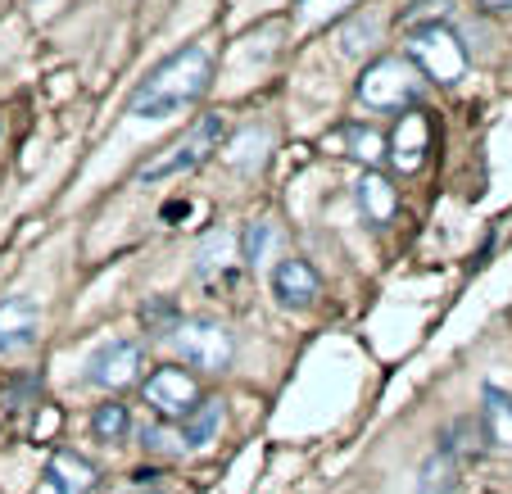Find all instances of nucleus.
<instances>
[{"mask_svg": "<svg viewBox=\"0 0 512 494\" xmlns=\"http://www.w3.org/2000/svg\"><path fill=\"white\" fill-rule=\"evenodd\" d=\"M41 331V304L32 295H10L0 304V354H23Z\"/></svg>", "mask_w": 512, "mask_h": 494, "instance_id": "obj_7", "label": "nucleus"}, {"mask_svg": "<svg viewBox=\"0 0 512 494\" xmlns=\"http://www.w3.org/2000/svg\"><path fill=\"white\" fill-rule=\"evenodd\" d=\"M358 204L368 209L372 223H390V218H395V209H399L395 186H390L386 177H377V173H363V182H358Z\"/></svg>", "mask_w": 512, "mask_h": 494, "instance_id": "obj_16", "label": "nucleus"}, {"mask_svg": "<svg viewBox=\"0 0 512 494\" xmlns=\"http://www.w3.org/2000/svg\"><path fill=\"white\" fill-rule=\"evenodd\" d=\"M268 245H272V223H250L245 227V236H241V250H245V263H259L263 254H268Z\"/></svg>", "mask_w": 512, "mask_h": 494, "instance_id": "obj_20", "label": "nucleus"}, {"mask_svg": "<svg viewBox=\"0 0 512 494\" xmlns=\"http://www.w3.org/2000/svg\"><path fill=\"white\" fill-rule=\"evenodd\" d=\"M223 136H227V123L223 114H204L195 118L191 127H186V136H177L173 146L164 150V155H155L150 164L136 173V182H164V177H182V173H195V168L204 164V159L213 155V150H223Z\"/></svg>", "mask_w": 512, "mask_h": 494, "instance_id": "obj_2", "label": "nucleus"}, {"mask_svg": "<svg viewBox=\"0 0 512 494\" xmlns=\"http://www.w3.org/2000/svg\"><path fill=\"white\" fill-rule=\"evenodd\" d=\"M46 481H50V490L55 494H91L96 490V467L87 463V458H78V454H55L46 463Z\"/></svg>", "mask_w": 512, "mask_h": 494, "instance_id": "obj_10", "label": "nucleus"}, {"mask_svg": "<svg viewBox=\"0 0 512 494\" xmlns=\"http://www.w3.org/2000/svg\"><path fill=\"white\" fill-rule=\"evenodd\" d=\"M395 168L399 173H417L426 159V146H431V132H426V118L422 114H404V123H399L395 132Z\"/></svg>", "mask_w": 512, "mask_h": 494, "instance_id": "obj_11", "label": "nucleus"}, {"mask_svg": "<svg viewBox=\"0 0 512 494\" xmlns=\"http://www.w3.org/2000/svg\"><path fill=\"white\" fill-rule=\"evenodd\" d=\"M354 0H304V19L309 23H327L336 19V14H345Z\"/></svg>", "mask_w": 512, "mask_h": 494, "instance_id": "obj_23", "label": "nucleus"}, {"mask_svg": "<svg viewBox=\"0 0 512 494\" xmlns=\"http://www.w3.org/2000/svg\"><path fill=\"white\" fill-rule=\"evenodd\" d=\"M272 291H277V300L286 304V309H309V304L318 300L322 281L304 259H281L277 272H272Z\"/></svg>", "mask_w": 512, "mask_h": 494, "instance_id": "obj_9", "label": "nucleus"}, {"mask_svg": "<svg viewBox=\"0 0 512 494\" xmlns=\"http://www.w3.org/2000/svg\"><path fill=\"white\" fill-rule=\"evenodd\" d=\"M213 82V59L204 46H182L177 55H168L164 64L150 68V78L132 91L127 114L132 118H173L182 109H191L195 100L209 91Z\"/></svg>", "mask_w": 512, "mask_h": 494, "instance_id": "obj_1", "label": "nucleus"}, {"mask_svg": "<svg viewBox=\"0 0 512 494\" xmlns=\"http://www.w3.org/2000/svg\"><path fill=\"white\" fill-rule=\"evenodd\" d=\"M490 10H512V0H485Z\"/></svg>", "mask_w": 512, "mask_h": 494, "instance_id": "obj_24", "label": "nucleus"}, {"mask_svg": "<svg viewBox=\"0 0 512 494\" xmlns=\"http://www.w3.org/2000/svg\"><path fill=\"white\" fill-rule=\"evenodd\" d=\"M458 490V458L449 449H435L422 463V476H417V494H454Z\"/></svg>", "mask_w": 512, "mask_h": 494, "instance_id": "obj_15", "label": "nucleus"}, {"mask_svg": "<svg viewBox=\"0 0 512 494\" xmlns=\"http://www.w3.org/2000/svg\"><path fill=\"white\" fill-rule=\"evenodd\" d=\"M422 96V78L408 59H377V64L358 78V100L372 109V114H399V109L417 105Z\"/></svg>", "mask_w": 512, "mask_h": 494, "instance_id": "obj_3", "label": "nucleus"}, {"mask_svg": "<svg viewBox=\"0 0 512 494\" xmlns=\"http://www.w3.org/2000/svg\"><path fill=\"white\" fill-rule=\"evenodd\" d=\"M381 32H386V14H381V10L354 14V19L340 28V55H349V59L368 55V50L381 41Z\"/></svg>", "mask_w": 512, "mask_h": 494, "instance_id": "obj_13", "label": "nucleus"}, {"mask_svg": "<svg viewBox=\"0 0 512 494\" xmlns=\"http://www.w3.org/2000/svg\"><path fill=\"white\" fill-rule=\"evenodd\" d=\"M91 431H96V440H105V445L123 440L127 431H132V413H127V404H100L96 417H91Z\"/></svg>", "mask_w": 512, "mask_h": 494, "instance_id": "obj_18", "label": "nucleus"}, {"mask_svg": "<svg viewBox=\"0 0 512 494\" xmlns=\"http://www.w3.org/2000/svg\"><path fill=\"white\" fill-rule=\"evenodd\" d=\"M227 268H232V236L213 232L209 241L200 245V254H195V277L209 281L213 272H218V277H227Z\"/></svg>", "mask_w": 512, "mask_h": 494, "instance_id": "obj_17", "label": "nucleus"}, {"mask_svg": "<svg viewBox=\"0 0 512 494\" xmlns=\"http://www.w3.org/2000/svg\"><path fill=\"white\" fill-rule=\"evenodd\" d=\"M449 14V0H417L413 10H408V28H426V19L440 23Z\"/></svg>", "mask_w": 512, "mask_h": 494, "instance_id": "obj_22", "label": "nucleus"}, {"mask_svg": "<svg viewBox=\"0 0 512 494\" xmlns=\"http://www.w3.org/2000/svg\"><path fill=\"white\" fill-rule=\"evenodd\" d=\"M481 431L490 445H512V395L499 386L481 390Z\"/></svg>", "mask_w": 512, "mask_h": 494, "instance_id": "obj_12", "label": "nucleus"}, {"mask_svg": "<svg viewBox=\"0 0 512 494\" xmlns=\"http://www.w3.org/2000/svg\"><path fill=\"white\" fill-rule=\"evenodd\" d=\"M141 322L155 331V336H168V331L182 327V318H177V304H173V300H145V304H141Z\"/></svg>", "mask_w": 512, "mask_h": 494, "instance_id": "obj_19", "label": "nucleus"}, {"mask_svg": "<svg viewBox=\"0 0 512 494\" xmlns=\"http://www.w3.org/2000/svg\"><path fill=\"white\" fill-rule=\"evenodd\" d=\"M173 345L191 368H204V372H223L232 363V331L213 318H186L173 331Z\"/></svg>", "mask_w": 512, "mask_h": 494, "instance_id": "obj_5", "label": "nucleus"}, {"mask_svg": "<svg viewBox=\"0 0 512 494\" xmlns=\"http://www.w3.org/2000/svg\"><path fill=\"white\" fill-rule=\"evenodd\" d=\"M141 372V345L136 340H105L87 359V381L100 390H118L127 381H136Z\"/></svg>", "mask_w": 512, "mask_h": 494, "instance_id": "obj_6", "label": "nucleus"}, {"mask_svg": "<svg viewBox=\"0 0 512 494\" xmlns=\"http://www.w3.org/2000/svg\"><path fill=\"white\" fill-rule=\"evenodd\" d=\"M345 141H349V146H354V150H349V155L368 159V164L381 155V136H377V132H363V127H349V132H345Z\"/></svg>", "mask_w": 512, "mask_h": 494, "instance_id": "obj_21", "label": "nucleus"}, {"mask_svg": "<svg viewBox=\"0 0 512 494\" xmlns=\"http://www.w3.org/2000/svg\"><path fill=\"white\" fill-rule=\"evenodd\" d=\"M145 399H150V408H155L159 417H186L200 404V390H195V381L186 377V372L159 368L155 377L145 381Z\"/></svg>", "mask_w": 512, "mask_h": 494, "instance_id": "obj_8", "label": "nucleus"}, {"mask_svg": "<svg viewBox=\"0 0 512 494\" xmlns=\"http://www.w3.org/2000/svg\"><path fill=\"white\" fill-rule=\"evenodd\" d=\"M223 427V399H200L182 422V449H204Z\"/></svg>", "mask_w": 512, "mask_h": 494, "instance_id": "obj_14", "label": "nucleus"}, {"mask_svg": "<svg viewBox=\"0 0 512 494\" xmlns=\"http://www.w3.org/2000/svg\"><path fill=\"white\" fill-rule=\"evenodd\" d=\"M408 64L422 68L426 78H435V82H458L467 68V55H463V41L449 28L426 23V28L408 32Z\"/></svg>", "mask_w": 512, "mask_h": 494, "instance_id": "obj_4", "label": "nucleus"}]
</instances>
